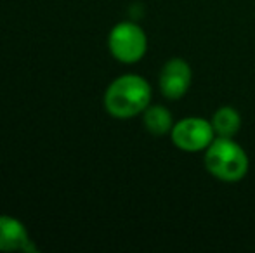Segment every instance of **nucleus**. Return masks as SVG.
Segmentation results:
<instances>
[{
	"instance_id": "obj_1",
	"label": "nucleus",
	"mask_w": 255,
	"mask_h": 253,
	"mask_svg": "<svg viewBox=\"0 0 255 253\" xmlns=\"http://www.w3.org/2000/svg\"><path fill=\"white\" fill-rule=\"evenodd\" d=\"M153 88L144 77L135 73L115 78L104 92V108L113 118L128 120L142 115L151 104Z\"/></svg>"
},
{
	"instance_id": "obj_2",
	"label": "nucleus",
	"mask_w": 255,
	"mask_h": 253,
	"mask_svg": "<svg viewBox=\"0 0 255 253\" xmlns=\"http://www.w3.org/2000/svg\"><path fill=\"white\" fill-rule=\"evenodd\" d=\"M203 165L214 179L235 184L247 177L250 160L243 146L236 142L235 137H215L203 151Z\"/></svg>"
},
{
	"instance_id": "obj_3",
	"label": "nucleus",
	"mask_w": 255,
	"mask_h": 253,
	"mask_svg": "<svg viewBox=\"0 0 255 253\" xmlns=\"http://www.w3.org/2000/svg\"><path fill=\"white\" fill-rule=\"evenodd\" d=\"M108 49L117 61L124 64L139 63L148 52V37L142 26L134 21H122L108 35Z\"/></svg>"
},
{
	"instance_id": "obj_4",
	"label": "nucleus",
	"mask_w": 255,
	"mask_h": 253,
	"mask_svg": "<svg viewBox=\"0 0 255 253\" xmlns=\"http://www.w3.org/2000/svg\"><path fill=\"white\" fill-rule=\"evenodd\" d=\"M168 135L172 144L182 153H202L217 137L210 120L195 115L177 120Z\"/></svg>"
},
{
	"instance_id": "obj_5",
	"label": "nucleus",
	"mask_w": 255,
	"mask_h": 253,
	"mask_svg": "<svg viewBox=\"0 0 255 253\" xmlns=\"http://www.w3.org/2000/svg\"><path fill=\"white\" fill-rule=\"evenodd\" d=\"M193 84L191 64L184 58H170L163 63L158 75V88L167 101H179L189 92Z\"/></svg>"
},
{
	"instance_id": "obj_6",
	"label": "nucleus",
	"mask_w": 255,
	"mask_h": 253,
	"mask_svg": "<svg viewBox=\"0 0 255 253\" xmlns=\"http://www.w3.org/2000/svg\"><path fill=\"white\" fill-rule=\"evenodd\" d=\"M28 241V231L19 220L0 215V252H23Z\"/></svg>"
},
{
	"instance_id": "obj_7",
	"label": "nucleus",
	"mask_w": 255,
	"mask_h": 253,
	"mask_svg": "<svg viewBox=\"0 0 255 253\" xmlns=\"http://www.w3.org/2000/svg\"><path fill=\"white\" fill-rule=\"evenodd\" d=\"M210 122L217 137H236L242 130V113L235 106H219Z\"/></svg>"
},
{
	"instance_id": "obj_8",
	"label": "nucleus",
	"mask_w": 255,
	"mask_h": 253,
	"mask_svg": "<svg viewBox=\"0 0 255 253\" xmlns=\"http://www.w3.org/2000/svg\"><path fill=\"white\" fill-rule=\"evenodd\" d=\"M174 123L172 111L163 104H149L142 113V125L149 134L156 137L170 134Z\"/></svg>"
}]
</instances>
